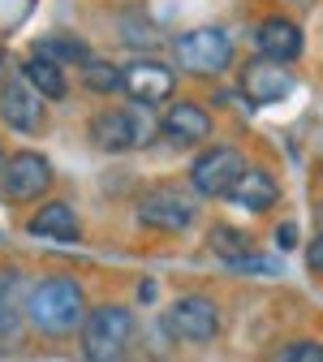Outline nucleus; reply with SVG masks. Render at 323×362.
<instances>
[{"label":"nucleus","instance_id":"b1692460","mask_svg":"<svg viewBox=\"0 0 323 362\" xmlns=\"http://www.w3.org/2000/svg\"><path fill=\"white\" fill-rule=\"evenodd\" d=\"M5 164H9V160H5V147H0V173H5Z\"/></svg>","mask_w":323,"mask_h":362},{"label":"nucleus","instance_id":"9d476101","mask_svg":"<svg viewBox=\"0 0 323 362\" xmlns=\"http://www.w3.org/2000/svg\"><path fill=\"white\" fill-rule=\"evenodd\" d=\"M0 121L18 134H39L43 129V95L22 78L0 82Z\"/></svg>","mask_w":323,"mask_h":362},{"label":"nucleus","instance_id":"1a4fd4ad","mask_svg":"<svg viewBox=\"0 0 323 362\" xmlns=\"http://www.w3.org/2000/svg\"><path fill=\"white\" fill-rule=\"evenodd\" d=\"M237 82H242V95H246V104H254V108H267V104L285 100L289 90H293V74H289V65H281V61H267V57L250 61V65L237 74Z\"/></svg>","mask_w":323,"mask_h":362},{"label":"nucleus","instance_id":"9b49d317","mask_svg":"<svg viewBox=\"0 0 323 362\" xmlns=\"http://www.w3.org/2000/svg\"><path fill=\"white\" fill-rule=\"evenodd\" d=\"M172 82H177V74L164 61H134L125 69V95L143 108H155V104L172 100Z\"/></svg>","mask_w":323,"mask_h":362},{"label":"nucleus","instance_id":"5701e85b","mask_svg":"<svg viewBox=\"0 0 323 362\" xmlns=\"http://www.w3.org/2000/svg\"><path fill=\"white\" fill-rule=\"evenodd\" d=\"M293 242H298V224H293V220H285L281 229H276V246H281V250H289Z\"/></svg>","mask_w":323,"mask_h":362},{"label":"nucleus","instance_id":"6e6552de","mask_svg":"<svg viewBox=\"0 0 323 362\" xmlns=\"http://www.w3.org/2000/svg\"><path fill=\"white\" fill-rule=\"evenodd\" d=\"M138 224L160 229V233H181L194 224V199L181 194L177 186H155L138 199Z\"/></svg>","mask_w":323,"mask_h":362},{"label":"nucleus","instance_id":"423d86ee","mask_svg":"<svg viewBox=\"0 0 323 362\" xmlns=\"http://www.w3.org/2000/svg\"><path fill=\"white\" fill-rule=\"evenodd\" d=\"M242 173H246L242 151H233V147H207V151H199V160L190 164V186H194L203 199H228V190L237 186Z\"/></svg>","mask_w":323,"mask_h":362},{"label":"nucleus","instance_id":"4468645a","mask_svg":"<svg viewBox=\"0 0 323 362\" xmlns=\"http://www.w3.org/2000/svg\"><path fill=\"white\" fill-rule=\"evenodd\" d=\"M276 199H281V186H276V177L267 168H246L237 177V186L228 190V203H237L242 211H267L276 207Z\"/></svg>","mask_w":323,"mask_h":362},{"label":"nucleus","instance_id":"393cba45","mask_svg":"<svg viewBox=\"0 0 323 362\" xmlns=\"http://www.w3.org/2000/svg\"><path fill=\"white\" fill-rule=\"evenodd\" d=\"M0 74H5V48H0Z\"/></svg>","mask_w":323,"mask_h":362},{"label":"nucleus","instance_id":"f3484780","mask_svg":"<svg viewBox=\"0 0 323 362\" xmlns=\"http://www.w3.org/2000/svg\"><path fill=\"white\" fill-rule=\"evenodd\" d=\"M22 315H26V302H22V276L9 267V272H0V337H13Z\"/></svg>","mask_w":323,"mask_h":362},{"label":"nucleus","instance_id":"4be33fe9","mask_svg":"<svg viewBox=\"0 0 323 362\" xmlns=\"http://www.w3.org/2000/svg\"><path fill=\"white\" fill-rule=\"evenodd\" d=\"M306 267L323 276V233H315V242L306 246Z\"/></svg>","mask_w":323,"mask_h":362},{"label":"nucleus","instance_id":"2eb2a0df","mask_svg":"<svg viewBox=\"0 0 323 362\" xmlns=\"http://www.w3.org/2000/svg\"><path fill=\"white\" fill-rule=\"evenodd\" d=\"M78 211L69 203H43L30 220H26V233L35 238H52V242H74L78 238Z\"/></svg>","mask_w":323,"mask_h":362},{"label":"nucleus","instance_id":"aec40b11","mask_svg":"<svg viewBox=\"0 0 323 362\" xmlns=\"http://www.w3.org/2000/svg\"><path fill=\"white\" fill-rule=\"evenodd\" d=\"M207 246L216 250V255H224L233 267H242L246 259H250V242H246V233H237V229H228V224H216L211 229V238H207Z\"/></svg>","mask_w":323,"mask_h":362},{"label":"nucleus","instance_id":"7ed1b4c3","mask_svg":"<svg viewBox=\"0 0 323 362\" xmlns=\"http://www.w3.org/2000/svg\"><path fill=\"white\" fill-rule=\"evenodd\" d=\"M90 143L100 151H134V147H147L155 134H160V121L151 117V108L143 104H129V108H104L90 117Z\"/></svg>","mask_w":323,"mask_h":362},{"label":"nucleus","instance_id":"20e7f679","mask_svg":"<svg viewBox=\"0 0 323 362\" xmlns=\"http://www.w3.org/2000/svg\"><path fill=\"white\" fill-rule=\"evenodd\" d=\"M172 57L186 74H224L233 65V39L220 26H194L172 39Z\"/></svg>","mask_w":323,"mask_h":362},{"label":"nucleus","instance_id":"f03ea898","mask_svg":"<svg viewBox=\"0 0 323 362\" xmlns=\"http://www.w3.org/2000/svg\"><path fill=\"white\" fill-rule=\"evenodd\" d=\"M134 341V310L121 302H104L82 324V358L86 362H125Z\"/></svg>","mask_w":323,"mask_h":362},{"label":"nucleus","instance_id":"dca6fc26","mask_svg":"<svg viewBox=\"0 0 323 362\" xmlns=\"http://www.w3.org/2000/svg\"><path fill=\"white\" fill-rule=\"evenodd\" d=\"M22 74H26V82L39 90L43 100H65V95H69V78H65V69H61V65H52V61L30 57V61L22 65Z\"/></svg>","mask_w":323,"mask_h":362},{"label":"nucleus","instance_id":"f8f14e48","mask_svg":"<svg viewBox=\"0 0 323 362\" xmlns=\"http://www.w3.org/2000/svg\"><path fill=\"white\" fill-rule=\"evenodd\" d=\"M160 134H164V139H172L177 147H194V143H207L211 139V117L194 100H177V104L164 108Z\"/></svg>","mask_w":323,"mask_h":362},{"label":"nucleus","instance_id":"39448f33","mask_svg":"<svg viewBox=\"0 0 323 362\" xmlns=\"http://www.w3.org/2000/svg\"><path fill=\"white\" fill-rule=\"evenodd\" d=\"M164 332L172 341H186V345H203L220 332V306L203 293H186L177 298L168 310H164Z\"/></svg>","mask_w":323,"mask_h":362},{"label":"nucleus","instance_id":"f257e3e1","mask_svg":"<svg viewBox=\"0 0 323 362\" xmlns=\"http://www.w3.org/2000/svg\"><path fill=\"white\" fill-rule=\"evenodd\" d=\"M86 293L74 276H43L26 289V324L43 337H69L86 324Z\"/></svg>","mask_w":323,"mask_h":362},{"label":"nucleus","instance_id":"a211bd4d","mask_svg":"<svg viewBox=\"0 0 323 362\" xmlns=\"http://www.w3.org/2000/svg\"><path fill=\"white\" fill-rule=\"evenodd\" d=\"M35 57H43V61H52V65H86L90 61V52H86V43L82 39H74V35H43L39 39V48H35Z\"/></svg>","mask_w":323,"mask_h":362},{"label":"nucleus","instance_id":"412c9836","mask_svg":"<svg viewBox=\"0 0 323 362\" xmlns=\"http://www.w3.org/2000/svg\"><path fill=\"white\" fill-rule=\"evenodd\" d=\"M281 362H323V341H293L281 349Z\"/></svg>","mask_w":323,"mask_h":362},{"label":"nucleus","instance_id":"0eeeda50","mask_svg":"<svg viewBox=\"0 0 323 362\" xmlns=\"http://www.w3.org/2000/svg\"><path fill=\"white\" fill-rule=\"evenodd\" d=\"M48 186H52V164L39 151L9 156L5 173H0V194H5L9 203H35V199L48 194Z\"/></svg>","mask_w":323,"mask_h":362},{"label":"nucleus","instance_id":"6ab92c4d","mask_svg":"<svg viewBox=\"0 0 323 362\" xmlns=\"http://www.w3.org/2000/svg\"><path fill=\"white\" fill-rule=\"evenodd\" d=\"M82 86L95 90V95L125 90V69H117V65H108V61H95V57H90V61L82 65Z\"/></svg>","mask_w":323,"mask_h":362},{"label":"nucleus","instance_id":"ddd939ff","mask_svg":"<svg viewBox=\"0 0 323 362\" xmlns=\"http://www.w3.org/2000/svg\"><path fill=\"white\" fill-rule=\"evenodd\" d=\"M254 48H259V57H267V61H281V65H289V61H298L302 57V26L293 22V18H263L259 22V30H254Z\"/></svg>","mask_w":323,"mask_h":362}]
</instances>
